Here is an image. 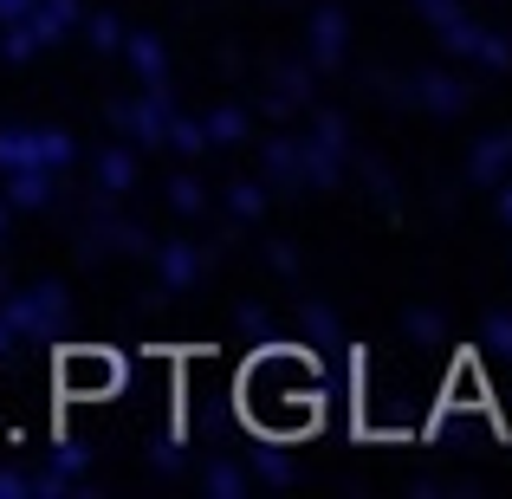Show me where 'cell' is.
<instances>
[{"label":"cell","instance_id":"cell-2","mask_svg":"<svg viewBox=\"0 0 512 499\" xmlns=\"http://www.w3.org/2000/svg\"><path fill=\"white\" fill-rule=\"evenodd\" d=\"M117 357H104V350H65V363H59V389L65 396H117Z\"/></svg>","mask_w":512,"mask_h":499},{"label":"cell","instance_id":"cell-1","mask_svg":"<svg viewBox=\"0 0 512 499\" xmlns=\"http://www.w3.org/2000/svg\"><path fill=\"white\" fill-rule=\"evenodd\" d=\"M318 370L312 357H299V350H260V357L240 370V409H247V422L260 428V435H299V428L318 422Z\"/></svg>","mask_w":512,"mask_h":499}]
</instances>
